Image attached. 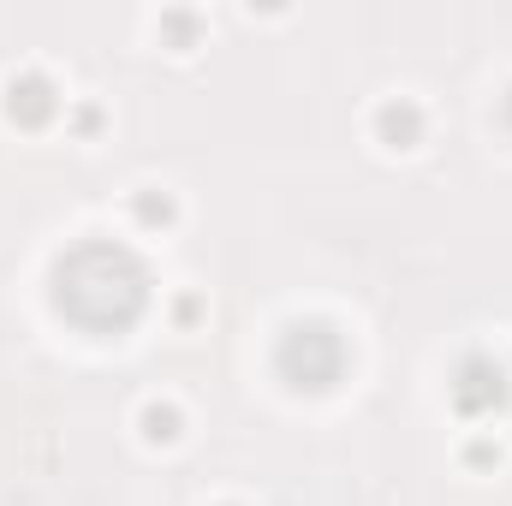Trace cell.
I'll return each instance as SVG.
<instances>
[{
	"mask_svg": "<svg viewBox=\"0 0 512 506\" xmlns=\"http://www.w3.org/2000/svg\"><path fill=\"white\" fill-rule=\"evenodd\" d=\"M18 108H24V114H30V120H42V114H48V108H54V102H48V84H42V78H30V84H24V90H18V84H12V114H18Z\"/></svg>",
	"mask_w": 512,
	"mask_h": 506,
	"instance_id": "obj_4",
	"label": "cell"
},
{
	"mask_svg": "<svg viewBox=\"0 0 512 506\" xmlns=\"http://www.w3.org/2000/svg\"><path fill=\"white\" fill-rule=\"evenodd\" d=\"M54 304L90 334H126L149 304V274L126 245L90 239L54 268Z\"/></svg>",
	"mask_w": 512,
	"mask_h": 506,
	"instance_id": "obj_1",
	"label": "cell"
},
{
	"mask_svg": "<svg viewBox=\"0 0 512 506\" xmlns=\"http://www.w3.org/2000/svg\"><path fill=\"white\" fill-rule=\"evenodd\" d=\"M501 399H507V370H501L495 358H465V364H459V381H453V405H459V411L483 417V411H495Z\"/></svg>",
	"mask_w": 512,
	"mask_h": 506,
	"instance_id": "obj_3",
	"label": "cell"
},
{
	"mask_svg": "<svg viewBox=\"0 0 512 506\" xmlns=\"http://www.w3.org/2000/svg\"><path fill=\"white\" fill-rule=\"evenodd\" d=\"M382 131L387 137H399V149H411V137H417V114H411V108H387Z\"/></svg>",
	"mask_w": 512,
	"mask_h": 506,
	"instance_id": "obj_5",
	"label": "cell"
},
{
	"mask_svg": "<svg viewBox=\"0 0 512 506\" xmlns=\"http://www.w3.org/2000/svg\"><path fill=\"white\" fill-rule=\"evenodd\" d=\"M274 364H280V376L292 381V387L322 393V387H334L340 370H346V346H340L334 328H322V322H298V328H286Z\"/></svg>",
	"mask_w": 512,
	"mask_h": 506,
	"instance_id": "obj_2",
	"label": "cell"
},
{
	"mask_svg": "<svg viewBox=\"0 0 512 506\" xmlns=\"http://www.w3.org/2000/svg\"><path fill=\"white\" fill-rule=\"evenodd\" d=\"M143 423H149V435H161V441H167V435H173V423H179V417H173V411H149V417H143Z\"/></svg>",
	"mask_w": 512,
	"mask_h": 506,
	"instance_id": "obj_6",
	"label": "cell"
}]
</instances>
